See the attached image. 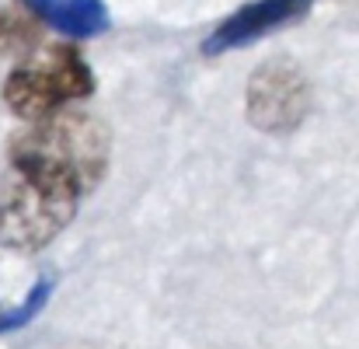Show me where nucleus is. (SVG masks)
<instances>
[{"instance_id": "f257e3e1", "label": "nucleus", "mask_w": 359, "mask_h": 349, "mask_svg": "<svg viewBox=\"0 0 359 349\" xmlns=\"http://www.w3.org/2000/svg\"><path fill=\"white\" fill-rule=\"evenodd\" d=\"M88 192L91 189L67 168L7 154V175L0 182V248L18 255L42 251L70 228Z\"/></svg>"}, {"instance_id": "39448f33", "label": "nucleus", "mask_w": 359, "mask_h": 349, "mask_svg": "<svg viewBox=\"0 0 359 349\" xmlns=\"http://www.w3.org/2000/svg\"><path fill=\"white\" fill-rule=\"evenodd\" d=\"M307 7H311V0H255V4L234 11L227 21H220L213 28V35L203 42V53L217 56V53L248 46V42H255V39L276 32V28H286L297 18H304Z\"/></svg>"}, {"instance_id": "0eeeda50", "label": "nucleus", "mask_w": 359, "mask_h": 349, "mask_svg": "<svg viewBox=\"0 0 359 349\" xmlns=\"http://www.w3.org/2000/svg\"><path fill=\"white\" fill-rule=\"evenodd\" d=\"M39 46V18L28 7H0V60L28 56Z\"/></svg>"}, {"instance_id": "20e7f679", "label": "nucleus", "mask_w": 359, "mask_h": 349, "mask_svg": "<svg viewBox=\"0 0 359 349\" xmlns=\"http://www.w3.org/2000/svg\"><path fill=\"white\" fill-rule=\"evenodd\" d=\"M244 109L248 122L262 133H293L311 112V84L293 60H265L248 77Z\"/></svg>"}, {"instance_id": "7ed1b4c3", "label": "nucleus", "mask_w": 359, "mask_h": 349, "mask_svg": "<svg viewBox=\"0 0 359 349\" xmlns=\"http://www.w3.org/2000/svg\"><path fill=\"white\" fill-rule=\"evenodd\" d=\"M7 154L49 161L56 168L74 171L88 189H95L109 168L112 136H109L105 122L95 119L91 112L63 109L49 119L28 122L21 133H14L7 143Z\"/></svg>"}, {"instance_id": "423d86ee", "label": "nucleus", "mask_w": 359, "mask_h": 349, "mask_svg": "<svg viewBox=\"0 0 359 349\" xmlns=\"http://www.w3.org/2000/svg\"><path fill=\"white\" fill-rule=\"evenodd\" d=\"M21 7H28L42 25L74 39L102 35L109 28V11L102 0H21Z\"/></svg>"}, {"instance_id": "f03ea898", "label": "nucleus", "mask_w": 359, "mask_h": 349, "mask_svg": "<svg viewBox=\"0 0 359 349\" xmlns=\"http://www.w3.org/2000/svg\"><path fill=\"white\" fill-rule=\"evenodd\" d=\"M95 95V70L70 42L35 46L4 81V105L25 122L49 119Z\"/></svg>"}]
</instances>
